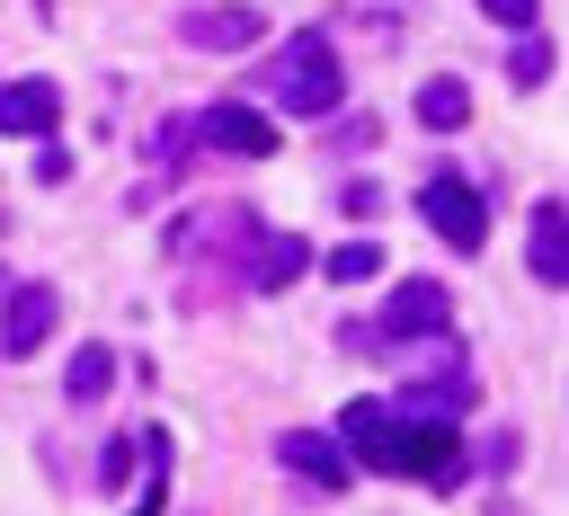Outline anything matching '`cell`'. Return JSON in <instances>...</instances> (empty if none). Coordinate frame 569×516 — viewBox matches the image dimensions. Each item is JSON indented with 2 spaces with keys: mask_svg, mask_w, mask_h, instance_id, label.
<instances>
[{
  "mask_svg": "<svg viewBox=\"0 0 569 516\" xmlns=\"http://www.w3.org/2000/svg\"><path fill=\"white\" fill-rule=\"evenodd\" d=\"M267 98L293 107V116H338V107H347V62H338V44H329L320 27L284 36V44L267 53Z\"/></svg>",
  "mask_w": 569,
  "mask_h": 516,
  "instance_id": "6da1fadb",
  "label": "cell"
},
{
  "mask_svg": "<svg viewBox=\"0 0 569 516\" xmlns=\"http://www.w3.org/2000/svg\"><path fill=\"white\" fill-rule=\"evenodd\" d=\"M418 214L436 222L445 249H480V240H489V196H480V178H462V169H427V178H418Z\"/></svg>",
  "mask_w": 569,
  "mask_h": 516,
  "instance_id": "7a4b0ae2",
  "label": "cell"
},
{
  "mask_svg": "<svg viewBox=\"0 0 569 516\" xmlns=\"http://www.w3.org/2000/svg\"><path fill=\"white\" fill-rule=\"evenodd\" d=\"M196 142H204V151H231V160H267V151H276V125H267V107H249V98H204V107H196Z\"/></svg>",
  "mask_w": 569,
  "mask_h": 516,
  "instance_id": "3957f363",
  "label": "cell"
},
{
  "mask_svg": "<svg viewBox=\"0 0 569 516\" xmlns=\"http://www.w3.org/2000/svg\"><path fill=\"white\" fill-rule=\"evenodd\" d=\"M391 472H400V480H427V489H453V480H462V436H453V427H427V418H400Z\"/></svg>",
  "mask_w": 569,
  "mask_h": 516,
  "instance_id": "277c9868",
  "label": "cell"
},
{
  "mask_svg": "<svg viewBox=\"0 0 569 516\" xmlns=\"http://www.w3.org/2000/svg\"><path fill=\"white\" fill-rule=\"evenodd\" d=\"M373 320H382L373 338H400V347H409V338H445V320H453V294H445L436 276H409V285H391V302H382Z\"/></svg>",
  "mask_w": 569,
  "mask_h": 516,
  "instance_id": "5b68a950",
  "label": "cell"
},
{
  "mask_svg": "<svg viewBox=\"0 0 569 516\" xmlns=\"http://www.w3.org/2000/svg\"><path fill=\"white\" fill-rule=\"evenodd\" d=\"M178 36H187L196 53H249V44L267 36V18H258L249 0H204V9L178 18Z\"/></svg>",
  "mask_w": 569,
  "mask_h": 516,
  "instance_id": "8992f818",
  "label": "cell"
},
{
  "mask_svg": "<svg viewBox=\"0 0 569 516\" xmlns=\"http://www.w3.org/2000/svg\"><path fill=\"white\" fill-rule=\"evenodd\" d=\"M276 463H284L293 480H311V489H347V480H356L347 445L320 436V427H284V436H276Z\"/></svg>",
  "mask_w": 569,
  "mask_h": 516,
  "instance_id": "52a82bcc",
  "label": "cell"
},
{
  "mask_svg": "<svg viewBox=\"0 0 569 516\" xmlns=\"http://www.w3.org/2000/svg\"><path fill=\"white\" fill-rule=\"evenodd\" d=\"M338 445H347V463H373V472H391L400 409H391V400H347V409H338Z\"/></svg>",
  "mask_w": 569,
  "mask_h": 516,
  "instance_id": "ba28073f",
  "label": "cell"
},
{
  "mask_svg": "<svg viewBox=\"0 0 569 516\" xmlns=\"http://www.w3.org/2000/svg\"><path fill=\"white\" fill-rule=\"evenodd\" d=\"M62 125V89L53 80H0V133H53Z\"/></svg>",
  "mask_w": 569,
  "mask_h": 516,
  "instance_id": "9c48e42d",
  "label": "cell"
},
{
  "mask_svg": "<svg viewBox=\"0 0 569 516\" xmlns=\"http://www.w3.org/2000/svg\"><path fill=\"white\" fill-rule=\"evenodd\" d=\"M44 338H53V285H18L9 311H0V347L9 356H36Z\"/></svg>",
  "mask_w": 569,
  "mask_h": 516,
  "instance_id": "30bf717a",
  "label": "cell"
},
{
  "mask_svg": "<svg viewBox=\"0 0 569 516\" xmlns=\"http://www.w3.org/2000/svg\"><path fill=\"white\" fill-rule=\"evenodd\" d=\"M533 276L560 294L569 285V205L560 196H533Z\"/></svg>",
  "mask_w": 569,
  "mask_h": 516,
  "instance_id": "8fae6325",
  "label": "cell"
},
{
  "mask_svg": "<svg viewBox=\"0 0 569 516\" xmlns=\"http://www.w3.org/2000/svg\"><path fill=\"white\" fill-rule=\"evenodd\" d=\"M302 267H311V249H302L293 231H267V240H249V285H258V294H284Z\"/></svg>",
  "mask_w": 569,
  "mask_h": 516,
  "instance_id": "7c38bea8",
  "label": "cell"
},
{
  "mask_svg": "<svg viewBox=\"0 0 569 516\" xmlns=\"http://www.w3.org/2000/svg\"><path fill=\"white\" fill-rule=\"evenodd\" d=\"M107 391H116V347H98V338L71 347V365H62V400L89 409V400H107Z\"/></svg>",
  "mask_w": 569,
  "mask_h": 516,
  "instance_id": "4fadbf2b",
  "label": "cell"
},
{
  "mask_svg": "<svg viewBox=\"0 0 569 516\" xmlns=\"http://www.w3.org/2000/svg\"><path fill=\"white\" fill-rule=\"evenodd\" d=\"M462 116H471V89H462L453 71H436V80L418 89V125H427V133H453Z\"/></svg>",
  "mask_w": 569,
  "mask_h": 516,
  "instance_id": "5bb4252c",
  "label": "cell"
},
{
  "mask_svg": "<svg viewBox=\"0 0 569 516\" xmlns=\"http://www.w3.org/2000/svg\"><path fill=\"white\" fill-rule=\"evenodd\" d=\"M320 267H329V285H365V276L382 267V249H373V240H338Z\"/></svg>",
  "mask_w": 569,
  "mask_h": 516,
  "instance_id": "9a60e30c",
  "label": "cell"
},
{
  "mask_svg": "<svg viewBox=\"0 0 569 516\" xmlns=\"http://www.w3.org/2000/svg\"><path fill=\"white\" fill-rule=\"evenodd\" d=\"M480 18H498L507 36H525V27L542 18V0H480Z\"/></svg>",
  "mask_w": 569,
  "mask_h": 516,
  "instance_id": "2e32d148",
  "label": "cell"
},
{
  "mask_svg": "<svg viewBox=\"0 0 569 516\" xmlns=\"http://www.w3.org/2000/svg\"><path fill=\"white\" fill-rule=\"evenodd\" d=\"M542 71H551V44H542V36H533V27H525V44H516V80H525V89H533V80H542Z\"/></svg>",
  "mask_w": 569,
  "mask_h": 516,
  "instance_id": "e0dca14e",
  "label": "cell"
},
{
  "mask_svg": "<svg viewBox=\"0 0 569 516\" xmlns=\"http://www.w3.org/2000/svg\"><path fill=\"white\" fill-rule=\"evenodd\" d=\"M36 178H44V187H62V178H71V151H62L53 133H44V151H36Z\"/></svg>",
  "mask_w": 569,
  "mask_h": 516,
  "instance_id": "ac0fdd59",
  "label": "cell"
},
{
  "mask_svg": "<svg viewBox=\"0 0 569 516\" xmlns=\"http://www.w3.org/2000/svg\"><path fill=\"white\" fill-rule=\"evenodd\" d=\"M124 472H142V463H133V445L116 436V445H107V472H98V480H107V489H124Z\"/></svg>",
  "mask_w": 569,
  "mask_h": 516,
  "instance_id": "d6986e66",
  "label": "cell"
}]
</instances>
